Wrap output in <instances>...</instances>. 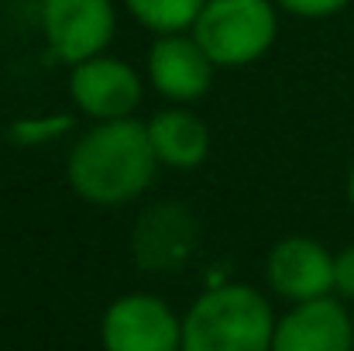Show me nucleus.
<instances>
[{
  "label": "nucleus",
  "instance_id": "nucleus-1",
  "mask_svg": "<svg viewBox=\"0 0 354 351\" xmlns=\"http://www.w3.org/2000/svg\"><path fill=\"white\" fill-rule=\"evenodd\" d=\"M148 127L138 117L90 124L69 148L66 179L93 207H127L148 193L158 172Z\"/></svg>",
  "mask_w": 354,
  "mask_h": 351
},
{
  "label": "nucleus",
  "instance_id": "nucleus-2",
  "mask_svg": "<svg viewBox=\"0 0 354 351\" xmlns=\"http://www.w3.org/2000/svg\"><path fill=\"white\" fill-rule=\"evenodd\" d=\"M275 310L248 282H221L183 314V351H272Z\"/></svg>",
  "mask_w": 354,
  "mask_h": 351
},
{
  "label": "nucleus",
  "instance_id": "nucleus-3",
  "mask_svg": "<svg viewBox=\"0 0 354 351\" xmlns=\"http://www.w3.org/2000/svg\"><path fill=\"white\" fill-rule=\"evenodd\" d=\"M279 14L275 0H207L193 38L217 69H244L275 48Z\"/></svg>",
  "mask_w": 354,
  "mask_h": 351
},
{
  "label": "nucleus",
  "instance_id": "nucleus-4",
  "mask_svg": "<svg viewBox=\"0 0 354 351\" xmlns=\"http://www.w3.org/2000/svg\"><path fill=\"white\" fill-rule=\"evenodd\" d=\"M38 21H41L48 55L66 66L111 52L118 38L114 0H41Z\"/></svg>",
  "mask_w": 354,
  "mask_h": 351
},
{
  "label": "nucleus",
  "instance_id": "nucleus-5",
  "mask_svg": "<svg viewBox=\"0 0 354 351\" xmlns=\"http://www.w3.org/2000/svg\"><path fill=\"white\" fill-rule=\"evenodd\" d=\"M69 100L90 124L124 120L138 114L145 100V80L127 59L104 52L69 66Z\"/></svg>",
  "mask_w": 354,
  "mask_h": 351
},
{
  "label": "nucleus",
  "instance_id": "nucleus-6",
  "mask_svg": "<svg viewBox=\"0 0 354 351\" xmlns=\"http://www.w3.org/2000/svg\"><path fill=\"white\" fill-rule=\"evenodd\" d=\"M104 351H183V317L155 293H124L100 317Z\"/></svg>",
  "mask_w": 354,
  "mask_h": 351
},
{
  "label": "nucleus",
  "instance_id": "nucleus-7",
  "mask_svg": "<svg viewBox=\"0 0 354 351\" xmlns=\"http://www.w3.org/2000/svg\"><path fill=\"white\" fill-rule=\"evenodd\" d=\"M200 248V221L179 200H158L131 228V255L141 272H183Z\"/></svg>",
  "mask_w": 354,
  "mask_h": 351
},
{
  "label": "nucleus",
  "instance_id": "nucleus-8",
  "mask_svg": "<svg viewBox=\"0 0 354 351\" xmlns=\"http://www.w3.org/2000/svg\"><path fill=\"white\" fill-rule=\"evenodd\" d=\"M214 73L217 66L210 62L203 45L193 38V31L155 35L145 59V76L151 90L176 107H189L203 100L214 87Z\"/></svg>",
  "mask_w": 354,
  "mask_h": 351
},
{
  "label": "nucleus",
  "instance_id": "nucleus-9",
  "mask_svg": "<svg viewBox=\"0 0 354 351\" xmlns=\"http://www.w3.org/2000/svg\"><path fill=\"white\" fill-rule=\"evenodd\" d=\"M265 279L286 303H310L334 296V251L306 234L282 237L268 248Z\"/></svg>",
  "mask_w": 354,
  "mask_h": 351
},
{
  "label": "nucleus",
  "instance_id": "nucleus-10",
  "mask_svg": "<svg viewBox=\"0 0 354 351\" xmlns=\"http://www.w3.org/2000/svg\"><path fill=\"white\" fill-rule=\"evenodd\" d=\"M272 351H354V321L341 296L292 303L275 321Z\"/></svg>",
  "mask_w": 354,
  "mask_h": 351
},
{
  "label": "nucleus",
  "instance_id": "nucleus-11",
  "mask_svg": "<svg viewBox=\"0 0 354 351\" xmlns=\"http://www.w3.org/2000/svg\"><path fill=\"white\" fill-rule=\"evenodd\" d=\"M145 127H148V141L162 169L193 172L210 155V127L189 107L169 104L165 111H155L148 117Z\"/></svg>",
  "mask_w": 354,
  "mask_h": 351
},
{
  "label": "nucleus",
  "instance_id": "nucleus-12",
  "mask_svg": "<svg viewBox=\"0 0 354 351\" xmlns=\"http://www.w3.org/2000/svg\"><path fill=\"white\" fill-rule=\"evenodd\" d=\"M124 7L151 35H179L193 31L207 0H124Z\"/></svg>",
  "mask_w": 354,
  "mask_h": 351
},
{
  "label": "nucleus",
  "instance_id": "nucleus-13",
  "mask_svg": "<svg viewBox=\"0 0 354 351\" xmlns=\"http://www.w3.org/2000/svg\"><path fill=\"white\" fill-rule=\"evenodd\" d=\"M76 127V114H24L7 124V141L17 148H45Z\"/></svg>",
  "mask_w": 354,
  "mask_h": 351
},
{
  "label": "nucleus",
  "instance_id": "nucleus-14",
  "mask_svg": "<svg viewBox=\"0 0 354 351\" xmlns=\"http://www.w3.org/2000/svg\"><path fill=\"white\" fill-rule=\"evenodd\" d=\"M351 0H275V7L282 14H292V17H303V21H324V17H334L341 10H348Z\"/></svg>",
  "mask_w": 354,
  "mask_h": 351
},
{
  "label": "nucleus",
  "instance_id": "nucleus-15",
  "mask_svg": "<svg viewBox=\"0 0 354 351\" xmlns=\"http://www.w3.org/2000/svg\"><path fill=\"white\" fill-rule=\"evenodd\" d=\"M334 293L341 300H354V241L334 255Z\"/></svg>",
  "mask_w": 354,
  "mask_h": 351
},
{
  "label": "nucleus",
  "instance_id": "nucleus-16",
  "mask_svg": "<svg viewBox=\"0 0 354 351\" xmlns=\"http://www.w3.org/2000/svg\"><path fill=\"white\" fill-rule=\"evenodd\" d=\"M344 190H348V204H351V210H354V165L348 169V183H344Z\"/></svg>",
  "mask_w": 354,
  "mask_h": 351
},
{
  "label": "nucleus",
  "instance_id": "nucleus-17",
  "mask_svg": "<svg viewBox=\"0 0 354 351\" xmlns=\"http://www.w3.org/2000/svg\"><path fill=\"white\" fill-rule=\"evenodd\" d=\"M351 321H354V310H351Z\"/></svg>",
  "mask_w": 354,
  "mask_h": 351
}]
</instances>
